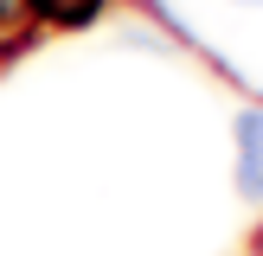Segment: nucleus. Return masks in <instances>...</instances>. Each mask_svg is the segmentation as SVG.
Listing matches in <instances>:
<instances>
[{"label": "nucleus", "mask_w": 263, "mask_h": 256, "mask_svg": "<svg viewBox=\"0 0 263 256\" xmlns=\"http://www.w3.org/2000/svg\"><path fill=\"white\" fill-rule=\"evenodd\" d=\"M238 192L263 199V109L238 115Z\"/></svg>", "instance_id": "nucleus-1"}, {"label": "nucleus", "mask_w": 263, "mask_h": 256, "mask_svg": "<svg viewBox=\"0 0 263 256\" xmlns=\"http://www.w3.org/2000/svg\"><path fill=\"white\" fill-rule=\"evenodd\" d=\"M32 13L51 19V26H90L103 13V0H32Z\"/></svg>", "instance_id": "nucleus-2"}, {"label": "nucleus", "mask_w": 263, "mask_h": 256, "mask_svg": "<svg viewBox=\"0 0 263 256\" xmlns=\"http://www.w3.org/2000/svg\"><path fill=\"white\" fill-rule=\"evenodd\" d=\"M238 7H263V0H238Z\"/></svg>", "instance_id": "nucleus-3"}]
</instances>
